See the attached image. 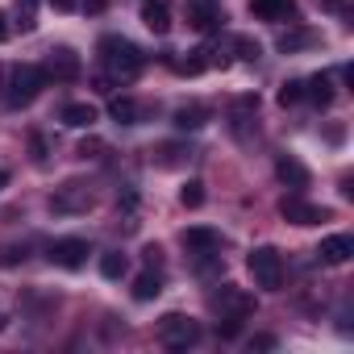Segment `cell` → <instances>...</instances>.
Instances as JSON below:
<instances>
[{
  "mask_svg": "<svg viewBox=\"0 0 354 354\" xmlns=\"http://www.w3.org/2000/svg\"><path fill=\"white\" fill-rule=\"evenodd\" d=\"M100 63H104V71H109V80H133L142 67H146V55H142V46H133L129 38H117V34H109V38H100Z\"/></svg>",
  "mask_w": 354,
  "mask_h": 354,
  "instance_id": "cell-1",
  "label": "cell"
},
{
  "mask_svg": "<svg viewBox=\"0 0 354 354\" xmlns=\"http://www.w3.org/2000/svg\"><path fill=\"white\" fill-rule=\"evenodd\" d=\"M42 88H46V71L42 67H34V63H21L17 71H13V80H9V109H26V104H34L38 96H42Z\"/></svg>",
  "mask_w": 354,
  "mask_h": 354,
  "instance_id": "cell-2",
  "label": "cell"
},
{
  "mask_svg": "<svg viewBox=\"0 0 354 354\" xmlns=\"http://www.w3.org/2000/svg\"><path fill=\"white\" fill-rule=\"evenodd\" d=\"M246 267H250V275H254V283H259L263 292H275V288L283 283V259H279L275 246H259V250H250Z\"/></svg>",
  "mask_w": 354,
  "mask_h": 354,
  "instance_id": "cell-3",
  "label": "cell"
},
{
  "mask_svg": "<svg viewBox=\"0 0 354 354\" xmlns=\"http://www.w3.org/2000/svg\"><path fill=\"white\" fill-rule=\"evenodd\" d=\"M158 337H162V346H171V350H188V346L201 342V321H192V317H184V313H167V317L158 321Z\"/></svg>",
  "mask_w": 354,
  "mask_h": 354,
  "instance_id": "cell-4",
  "label": "cell"
},
{
  "mask_svg": "<svg viewBox=\"0 0 354 354\" xmlns=\"http://www.w3.org/2000/svg\"><path fill=\"white\" fill-rule=\"evenodd\" d=\"M209 304H213L221 317H234V321H246V317L254 313V296H250L246 288H234V283H221V288L209 296Z\"/></svg>",
  "mask_w": 354,
  "mask_h": 354,
  "instance_id": "cell-5",
  "label": "cell"
},
{
  "mask_svg": "<svg viewBox=\"0 0 354 354\" xmlns=\"http://www.w3.org/2000/svg\"><path fill=\"white\" fill-rule=\"evenodd\" d=\"M92 205H96V196H92L88 184H67V188H59V192L50 196V209H55L59 217H80V213H88Z\"/></svg>",
  "mask_w": 354,
  "mask_h": 354,
  "instance_id": "cell-6",
  "label": "cell"
},
{
  "mask_svg": "<svg viewBox=\"0 0 354 354\" xmlns=\"http://www.w3.org/2000/svg\"><path fill=\"white\" fill-rule=\"evenodd\" d=\"M46 80H55V84H75L80 80V71H84V63H80V55L71 50V46H55L50 55H46Z\"/></svg>",
  "mask_w": 354,
  "mask_h": 354,
  "instance_id": "cell-7",
  "label": "cell"
},
{
  "mask_svg": "<svg viewBox=\"0 0 354 354\" xmlns=\"http://www.w3.org/2000/svg\"><path fill=\"white\" fill-rule=\"evenodd\" d=\"M88 242L84 238H59V242H50V263L55 267H63V271H80L84 263H88Z\"/></svg>",
  "mask_w": 354,
  "mask_h": 354,
  "instance_id": "cell-8",
  "label": "cell"
},
{
  "mask_svg": "<svg viewBox=\"0 0 354 354\" xmlns=\"http://www.w3.org/2000/svg\"><path fill=\"white\" fill-rule=\"evenodd\" d=\"M279 217H283V221H292V225H317V221H325L329 213H325V209H317V205H308L300 192H292V196H283V201H279Z\"/></svg>",
  "mask_w": 354,
  "mask_h": 354,
  "instance_id": "cell-9",
  "label": "cell"
},
{
  "mask_svg": "<svg viewBox=\"0 0 354 354\" xmlns=\"http://www.w3.org/2000/svg\"><path fill=\"white\" fill-rule=\"evenodd\" d=\"M221 21H225L221 0H188V26H192L196 34H213Z\"/></svg>",
  "mask_w": 354,
  "mask_h": 354,
  "instance_id": "cell-10",
  "label": "cell"
},
{
  "mask_svg": "<svg viewBox=\"0 0 354 354\" xmlns=\"http://www.w3.org/2000/svg\"><path fill=\"white\" fill-rule=\"evenodd\" d=\"M275 175H279V184H288L292 192H304L308 180H313L308 167H304L300 158H292V154H279V158H275Z\"/></svg>",
  "mask_w": 354,
  "mask_h": 354,
  "instance_id": "cell-11",
  "label": "cell"
},
{
  "mask_svg": "<svg viewBox=\"0 0 354 354\" xmlns=\"http://www.w3.org/2000/svg\"><path fill=\"white\" fill-rule=\"evenodd\" d=\"M350 254H354V238H346V234H333L317 246V263H325V267H342V263H350Z\"/></svg>",
  "mask_w": 354,
  "mask_h": 354,
  "instance_id": "cell-12",
  "label": "cell"
},
{
  "mask_svg": "<svg viewBox=\"0 0 354 354\" xmlns=\"http://www.w3.org/2000/svg\"><path fill=\"white\" fill-rule=\"evenodd\" d=\"M184 246H188L192 254H213V250L221 246V234L209 230V225H192V230H184Z\"/></svg>",
  "mask_w": 354,
  "mask_h": 354,
  "instance_id": "cell-13",
  "label": "cell"
},
{
  "mask_svg": "<svg viewBox=\"0 0 354 354\" xmlns=\"http://www.w3.org/2000/svg\"><path fill=\"white\" fill-rule=\"evenodd\" d=\"M142 26L150 34H167L171 30V5H167V0H146V5H142Z\"/></svg>",
  "mask_w": 354,
  "mask_h": 354,
  "instance_id": "cell-14",
  "label": "cell"
},
{
  "mask_svg": "<svg viewBox=\"0 0 354 354\" xmlns=\"http://www.w3.org/2000/svg\"><path fill=\"white\" fill-rule=\"evenodd\" d=\"M250 13L263 21H283L296 13V0H250Z\"/></svg>",
  "mask_w": 354,
  "mask_h": 354,
  "instance_id": "cell-15",
  "label": "cell"
},
{
  "mask_svg": "<svg viewBox=\"0 0 354 354\" xmlns=\"http://www.w3.org/2000/svg\"><path fill=\"white\" fill-rule=\"evenodd\" d=\"M59 121H63V125H71V129H88V125L96 121V109H92L88 100H71V104H63Z\"/></svg>",
  "mask_w": 354,
  "mask_h": 354,
  "instance_id": "cell-16",
  "label": "cell"
},
{
  "mask_svg": "<svg viewBox=\"0 0 354 354\" xmlns=\"http://www.w3.org/2000/svg\"><path fill=\"white\" fill-rule=\"evenodd\" d=\"M304 96H308L317 109H329V104H333V75H325V71L313 75V80L304 84Z\"/></svg>",
  "mask_w": 354,
  "mask_h": 354,
  "instance_id": "cell-17",
  "label": "cell"
},
{
  "mask_svg": "<svg viewBox=\"0 0 354 354\" xmlns=\"http://www.w3.org/2000/svg\"><path fill=\"white\" fill-rule=\"evenodd\" d=\"M109 117H113L117 125H138L142 104H138L133 96H113V100H109Z\"/></svg>",
  "mask_w": 354,
  "mask_h": 354,
  "instance_id": "cell-18",
  "label": "cell"
},
{
  "mask_svg": "<svg viewBox=\"0 0 354 354\" xmlns=\"http://www.w3.org/2000/svg\"><path fill=\"white\" fill-rule=\"evenodd\" d=\"M209 121V109L205 104H184V109H175V129H201Z\"/></svg>",
  "mask_w": 354,
  "mask_h": 354,
  "instance_id": "cell-19",
  "label": "cell"
},
{
  "mask_svg": "<svg viewBox=\"0 0 354 354\" xmlns=\"http://www.w3.org/2000/svg\"><path fill=\"white\" fill-rule=\"evenodd\" d=\"M158 292H162V275L158 271H142L133 279V300H154Z\"/></svg>",
  "mask_w": 354,
  "mask_h": 354,
  "instance_id": "cell-20",
  "label": "cell"
},
{
  "mask_svg": "<svg viewBox=\"0 0 354 354\" xmlns=\"http://www.w3.org/2000/svg\"><path fill=\"white\" fill-rule=\"evenodd\" d=\"M129 271V259L121 254V250H109V254H100V275L104 279H121Z\"/></svg>",
  "mask_w": 354,
  "mask_h": 354,
  "instance_id": "cell-21",
  "label": "cell"
},
{
  "mask_svg": "<svg viewBox=\"0 0 354 354\" xmlns=\"http://www.w3.org/2000/svg\"><path fill=\"white\" fill-rule=\"evenodd\" d=\"M304 46H313V34H308V30L279 34V50H283V55H292V50H304Z\"/></svg>",
  "mask_w": 354,
  "mask_h": 354,
  "instance_id": "cell-22",
  "label": "cell"
},
{
  "mask_svg": "<svg viewBox=\"0 0 354 354\" xmlns=\"http://www.w3.org/2000/svg\"><path fill=\"white\" fill-rule=\"evenodd\" d=\"M180 205H184V209H201V205H205V184H201V180H188L184 192H180Z\"/></svg>",
  "mask_w": 354,
  "mask_h": 354,
  "instance_id": "cell-23",
  "label": "cell"
},
{
  "mask_svg": "<svg viewBox=\"0 0 354 354\" xmlns=\"http://www.w3.org/2000/svg\"><path fill=\"white\" fill-rule=\"evenodd\" d=\"M234 50H238V59H246V63H254V59L263 55V46H259L254 38H246V34H238V38H234Z\"/></svg>",
  "mask_w": 354,
  "mask_h": 354,
  "instance_id": "cell-24",
  "label": "cell"
},
{
  "mask_svg": "<svg viewBox=\"0 0 354 354\" xmlns=\"http://www.w3.org/2000/svg\"><path fill=\"white\" fill-rule=\"evenodd\" d=\"M300 100H304V84H300V80H288V84L279 88V104L292 109V104H300Z\"/></svg>",
  "mask_w": 354,
  "mask_h": 354,
  "instance_id": "cell-25",
  "label": "cell"
},
{
  "mask_svg": "<svg viewBox=\"0 0 354 354\" xmlns=\"http://www.w3.org/2000/svg\"><path fill=\"white\" fill-rule=\"evenodd\" d=\"M184 154H188L184 146H158V162H162V167H175V162H184Z\"/></svg>",
  "mask_w": 354,
  "mask_h": 354,
  "instance_id": "cell-26",
  "label": "cell"
},
{
  "mask_svg": "<svg viewBox=\"0 0 354 354\" xmlns=\"http://www.w3.org/2000/svg\"><path fill=\"white\" fill-rule=\"evenodd\" d=\"M21 259H26L21 246H0V267H17Z\"/></svg>",
  "mask_w": 354,
  "mask_h": 354,
  "instance_id": "cell-27",
  "label": "cell"
},
{
  "mask_svg": "<svg viewBox=\"0 0 354 354\" xmlns=\"http://www.w3.org/2000/svg\"><path fill=\"white\" fill-rule=\"evenodd\" d=\"M100 150H104V142H100V138H88V142L80 146V158H100Z\"/></svg>",
  "mask_w": 354,
  "mask_h": 354,
  "instance_id": "cell-28",
  "label": "cell"
},
{
  "mask_svg": "<svg viewBox=\"0 0 354 354\" xmlns=\"http://www.w3.org/2000/svg\"><path fill=\"white\" fill-rule=\"evenodd\" d=\"M21 5V30H34V5L38 0H17Z\"/></svg>",
  "mask_w": 354,
  "mask_h": 354,
  "instance_id": "cell-29",
  "label": "cell"
},
{
  "mask_svg": "<svg viewBox=\"0 0 354 354\" xmlns=\"http://www.w3.org/2000/svg\"><path fill=\"white\" fill-rule=\"evenodd\" d=\"M30 150H34V162H46V142H42V133H30Z\"/></svg>",
  "mask_w": 354,
  "mask_h": 354,
  "instance_id": "cell-30",
  "label": "cell"
},
{
  "mask_svg": "<svg viewBox=\"0 0 354 354\" xmlns=\"http://www.w3.org/2000/svg\"><path fill=\"white\" fill-rule=\"evenodd\" d=\"M321 5H325L329 13H346V0H321Z\"/></svg>",
  "mask_w": 354,
  "mask_h": 354,
  "instance_id": "cell-31",
  "label": "cell"
},
{
  "mask_svg": "<svg viewBox=\"0 0 354 354\" xmlns=\"http://www.w3.org/2000/svg\"><path fill=\"white\" fill-rule=\"evenodd\" d=\"M250 346H259V350H271V346H275V337H267V333H263V337H254Z\"/></svg>",
  "mask_w": 354,
  "mask_h": 354,
  "instance_id": "cell-32",
  "label": "cell"
},
{
  "mask_svg": "<svg viewBox=\"0 0 354 354\" xmlns=\"http://www.w3.org/2000/svg\"><path fill=\"white\" fill-rule=\"evenodd\" d=\"M50 5H55L59 13H71V9H75V0H50Z\"/></svg>",
  "mask_w": 354,
  "mask_h": 354,
  "instance_id": "cell-33",
  "label": "cell"
},
{
  "mask_svg": "<svg viewBox=\"0 0 354 354\" xmlns=\"http://www.w3.org/2000/svg\"><path fill=\"white\" fill-rule=\"evenodd\" d=\"M9 38V17H5V9H0V42Z\"/></svg>",
  "mask_w": 354,
  "mask_h": 354,
  "instance_id": "cell-34",
  "label": "cell"
},
{
  "mask_svg": "<svg viewBox=\"0 0 354 354\" xmlns=\"http://www.w3.org/2000/svg\"><path fill=\"white\" fill-rule=\"evenodd\" d=\"M9 184V171H0V188H5Z\"/></svg>",
  "mask_w": 354,
  "mask_h": 354,
  "instance_id": "cell-35",
  "label": "cell"
},
{
  "mask_svg": "<svg viewBox=\"0 0 354 354\" xmlns=\"http://www.w3.org/2000/svg\"><path fill=\"white\" fill-rule=\"evenodd\" d=\"M0 80H5V71H0Z\"/></svg>",
  "mask_w": 354,
  "mask_h": 354,
  "instance_id": "cell-36",
  "label": "cell"
}]
</instances>
